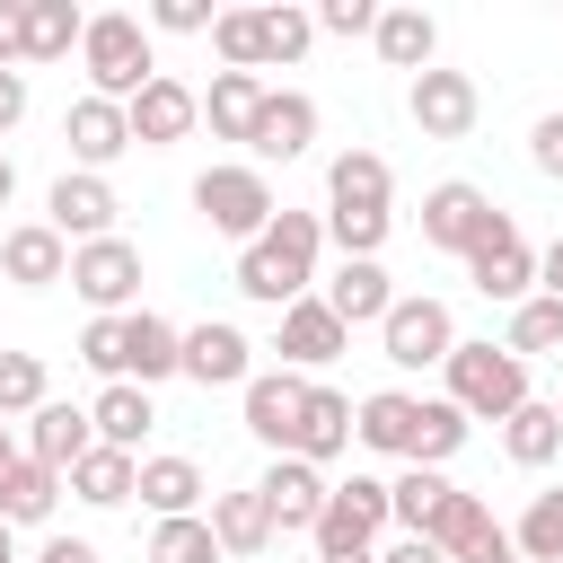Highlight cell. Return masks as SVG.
Instances as JSON below:
<instances>
[{"instance_id":"cell-43","label":"cell","mask_w":563,"mask_h":563,"mask_svg":"<svg viewBox=\"0 0 563 563\" xmlns=\"http://www.w3.org/2000/svg\"><path fill=\"white\" fill-rule=\"evenodd\" d=\"M211 53H220L229 70H264V53H255V9H220V18H211Z\"/></svg>"},{"instance_id":"cell-41","label":"cell","mask_w":563,"mask_h":563,"mask_svg":"<svg viewBox=\"0 0 563 563\" xmlns=\"http://www.w3.org/2000/svg\"><path fill=\"white\" fill-rule=\"evenodd\" d=\"M150 563H220L211 519H202V510H194V519H158V528H150Z\"/></svg>"},{"instance_id":"cell-13","label":"cell","mask_w":563,"mask_h":563,"mask_svg":"<svg viewBox=\"0 0 563 563\" xmlns=\"http://www.w3.org/2000/svg\"><path fill=\"white\" fill-rule=\"evenodd\" d=\"M176 378H194V387H246V378H255V343H246L229 317H202V325H185Z\"/></svg>"},{"instance_id":"cell-47","label":"cell","mask_w":563,"mask_h":563,"mask_svg":"<svg viewBox=\"0 0 563 563\" xmlns=\"http://www.w3.org/2000/svg\"><path fill=\"white\" fill-rule=\"evenodd\" d=\"M211 18H220V9H202V0H158L141 26H150V35H211Z\"/></svg>"},{"instance_id":"cell-45","label":"cell","mask_w":563,"mask_h":563,"mask_svg":"<svg viewBox=\"0 0 563 563\" xmlns=\"http://www.w3.org/2000/svg\"><path fill=\"white\" fill-rule=\"evenodd\" d=\"M79 361H88V369L114 387V378H123V317H88V334H79Z\"/></svg>"},{"instance_id":"cell-52","label":"cell","mask_w":563,"mask_h":563,"mask_svg":"<svg viewBox=\"0 0 563 563\" xmlns=\"http://www.w3.org/2000/svg\"><path fill=\"white\" fill-rule=\"evenodd\" d=\"M0 70H18V0H0Z\"/></svg>"},{"instance_id":"cell-57","label":"cell","mask_w":563,"mask_h":563,"mask_svg":"<svg viewBox=\"0 0 563 563\" xmlns=\"http://www.w3.org/2000/svg\"><path fill=\"white\" fill-rule=\"evenodd\" d=\"M0 563H18V537H9V519H0Z\"/></svg>"},{"instance_id":"cell-17","label":"cell","mask_w":563,"mask_h":563,"mask_svg":"<svg viewBox=\"0 0 563 563\" xmlns=\"http://www.w3.org/2000/svg\"><path fill=\"white\" fill-rule=\"evenodd\" d=\"M62 141H70V167H79V176H106V167L132 150V123H123V106H106V97H70Z\"/></svg>"},{"instance_id":"cell-50","label":"cell","mask_w":563,"mask_h":563,"mask_svg":"<svg viewBox=\"0 0 563 563\" xmlns=\"http://www.w3.org/2000/svg\"><path fill=\"white\" fill-rule=\"evenodd\" d=\"M35 563H97V545H88V537H44Z\"/></svg>"},{"instance_id":"cell-46","label":"cell","mask_w":563,"mask_h":563,"mask_svg":"<svg viewBox=\"0 0 563 563\" xmlns=\"http://www.w3.org/2000/svg\"><path fill=\"white\" fill-rule=\"evenodd\" d=\"M308 18H317V35H369L378 26V0H317Z\"/></svg>"},{"instance_id":"cell-48","label":"cell","mask_w":563,"mask_h":563,"mask_svg":"<svg viewBox=\"0 0 563 563\" xmlns=\"http://www.w3.org/2000/svg\"><path fill=\"white\" fill-rule=\"evenodd\" d=\"M528 158H537V176H554V185H563V106L528 123Z\"/></svg>"},{"instance_id":"cell-36","label":"cell","mask_w":563,"mask_h":563,"mask_svg":"<svg viewBox=\"0 0 563 563\" xmlns=\"http://www.w3.org/2000/svg\"><path fill=\"white\" fill-rule=\"evenodd\" d=\"M501 449H510V466H554L563 457V422H554V405H519L510 422H501Z\"/></svg>"},{"instance_id":"cell-22","label":"cell","mask_w":563,"mask_h":563,"mask_svg":"<svg viewBox=\"0 0 563 563\" xmlns=\"http://www.w3.org/2000/svg\"><path fill=\"white\" fill-rule=\"evenodd\" d=\"M0 273L18 290H53V282H70V246L44 220H18V229H0Z\"/></svg>"},{"instance_id":"cell-39","label":"cell","mask_w":563,"mask_h":563,"mask_svg":"<svg viewBox=\"0 0 563 563\" xmlns=\"http://www.w3.org/2000/svg\"><path fill=\"white\" fill-rule=\"evenodd\" d=\"M501 352H519V361H537V352H563V299H519L510 308V334H501Z\"/></svg>"},{"instance_id":"cell-16","label":"cell","mask_w":563,"mask_h":563,"mask_svg":"<svg viewBox=\"0 0 563 563\" xmlns=\"http://www.w3.org/2000/svg\"><path fill=\"white\" fill-rule=\"evenodd\" d=\"M255 493H264V510H273V537H308L317 519H325V475L308 466V457H273L264 475H255Z\"/></svg>"},{"instance_id":"cell-27","label":"cell","mask_w":563,"mask_h":563,"mask_svg":"<svg viewBox=\"0 0 563 563\" xmlns=\"http://www.w3.org/2000/svg\"><path fill=\"white\" fill-rule=\"evenodd\" d=\"M202 519H211V545H220V554H238V563L273 545V510H264V493H255V484L211 493V510H202Z\"/></svg>"},{"instance_id":"cell-31","label":"cell","mask_w":563,"mask_h":563,"mask_svg":"<svg viewBox=\"0 0 563 563\" xmlns=\"http://www.w3.org/2000/svg\"><path fill=\"white\" fill-rule=\"evenodd\" d=\"M387 158L378 150H343L334 167H325V211H387Z\"/></svg>"},{"instance_id":"cell-20","label":"cell","mask_w":563,"mask_h":563,"mask_svg":"<svg viewBox=\"0 0 563 563\" xmlns=\"http://www.w3.org/2000/svg\"><path fill=\"white\" fill-rule=\"evenodd\" d=\"M18 449H26L35 466L70 475V466H79V457L97 449V431H88V405H53V396H44V405L26 413V440H18Z\"/></svg>"},{"instance_id":"cell-26","label":"cell","mask_w":563,"mask_h":563,"mask_svg":"<svg viewBox=\"0 0 563 563\" xmlns=\"http://www.w3.org/2000/svg\"><path fill=\"white\" fill-rule=\"evenodd\" d=\"M150 422H158V405H150V387H132V378H114V387L88 405V431H97V449H123V457H141Z\"/></svg>"},{"instance_id":"cell-49","label":"cell","mask_w":563,"mask_h":563,"mask_svg":"<svg viewBox=\"0 0 563 563\" xmlns=\"http://www.w3.org/2000/svg\"><path fill=\"white\" fill-rule=\"evenodd\" d=\"M26 123V70H0V132Z\"/></svg>"},{"instance_id":"cell-6","label":"cell","mask_w":563,"mask_h":563,"mask_svg":"<svg viewBox=\"0 0 563 563\" xmlns=\"http://www.w3.org/2000/svg\"><path fill=\"white\" fill-rule=\"evenodd\" d=\"M378 352H387L396 369H440V361L457 352V317H449L440 299H405V290H396V308L378 317Z\"/></svg>"},{"instance_id":"cell-12","label":"cell","mask_w":563,"mask_h":563,"mask_svg":"<svg viewBox=\"0 0 563 563\" xmlns=\"http://www.w3.org/2000/svg\"><path fill=\"white\" fill-rule=\"evenodd\" d=\"M123 123H132V150H176V141L202 123V88H185L176 70H158V79L123 106Z\"/></svg>"},{"instance_id":"cell-19","label":"cell","mask_w":563,"mask_h":563,"mask_svg":"<svg viewBox=\"0 0 563 563\" xmlns=\"http://www.w3.org/2000/svg\"><path fill=\"white\" fill-rule=\"evenodd\" d=\"M317 299H325V308H334V325L352 334V325H378V317L396 308V282H387V264H378V255H343V264H334V282H325Z\"/></svg>"},{"instance_id":"cell-32","label":"cell","mask_w":563,"mask_h":563,"mask_svg":"<svg viewBox=\"0 0 563 563\" xmlns=\"http://www.w3.org/2000/svg\"><path fill=\"white\" fill-rule=\"evenodd\" d=\"M352 440L378 449V457H405V449H413V396H405V387L361 396V405H352Z\"/></svg>"},{"instance_id":"cell-53","label":"cell","mask_w":563,"mask_h":563,"mask_svg":"<svg viewBox=\"0 0 563 563\" xmlns=\"http://www.w3.org/2000/svg\"><path fill=\"white\" fill-rule=\"evenodd\" d=\"M378 563H440L422 537H396V545H378Z\"/></svg>"},{"instance_id":"cell-59","label":"cell","mask_w":563,"mask_h":563,"mask_svg":"<svg viewBox=\"0 0 563 563\" xmlns=\"http://www.w3.org/2000/svg\"><path fill=\"white\" fill-rule=\"evenodd\" d=\"M501 563H519V554H501Z\"/></svg>"},{"instance_id":"cell-11","label":"cell","mask_w":563,"mask_h":563,"mask_svg":"<svg viewBox=\"0 0 563 563\" xmlns=\"http://www.w3.org/2000/svg\"><path fill=\"white\" fill-rule=\"evenodd\" d=\"M114 185L106 176H79V167H62L53 176V194H44V229L62 238V246H97V238H114Z\"/></svg>"},{"instance_id":"cell-4","label":"cell","mask_w":563,"mask_h":563,"mask_svg":"<svg viewBox=\"0 0 563 563\" xmlns=\"http://www.w3.org/2000/svg\"><path fill=\"white\" fill-rule=\"evenodd\" d=\"M194 211L220 229V238H238V246H255L264 229H273V176L255 167V158H220V167H202L194 176Z\"/></svg>"},{"instance_id":"cell-54","label":"cell","mask_w":563,"mask_h":563,"mask_svg":"<svg viewBox=\"0 0 563 563\" xmlns=\"http://www.w3.org/2000/svg\"><path fill=\"white\" fill-rule=\"evenodd\" d=\"M18 457H26V449H18V440H9V422H0V475H9Z\"/></svg>"},{"instance_id":"cell-24","label":"cell","mask_w":563,"mask_h":563,"mask_svg":"<svg viewBox=\"0 0 563 563\" xmlns=\"http://www.w3.org/2000/svg\"><path fill=\"white\" fill-rule=\"evenodd\" d=\"M343 449H352V396H334V387L308 378V405H299V440H290V457H308V466L325 475Z\"/></svg>"},{"instance_id":"cell-7","label":"cell","mask_w":563,"mask_h":563,"mask_svg":"<svg viewBox=\"0 0 563 563\" xmlns=\"http://www.w3.org/2000/svg\"><path fill=\"white\" fill-rule=\"evenodd\" d=\"M70 290H79L97 317H132V299H141V246H132V238L70 246Z\"/></svg>"},{"instance_id":"cell-44","label":"cell","mask_w":563,"mask_h":563,"mask_svg":"<svg viewBox=\"0 0 563 563\" xmlns=\"http://www.w3.org/2000/svg\"><path fill=\"white\" fill-rule=\"evenodd\" d=\"M387 229H396V211H325V238H334L343 255H378Z\"/></svg>"},{"instance_id":"cell-3","label":"cell","mask_w":563,"mask_h":563,"mask_svg":"<svg viewBox=\"0 0 563 563\" xmlns=\"http://www.w3.org/2000/svg\"><path fill=\"white\" fill-rule=\"evenodd\" d=\"M440 369H449V405L466 422H510L528 405V361L501 352V343H457Z\"/></svg>"},{"instance_id":"cell-33","label":"cell","mask_w":563,"mask_h":563,"mask_svg":"<svg viewBox=\"0 0 563 563\" xmlns=\"http://www.w3.org/2000/svg\"><path fill=\"white\" fill-rule=\"evenodd\" d=\"M62 484H70L88 510H123V501H132V484H141V457H123V449H88Z\"/></svg>"},{"instance_id":"cell-38","label":"cell","mask_w":563,"mask_h":563,"mask_svg":"<svg viewBox=\"0 0 563 563\" xmlns=\"http://www.w3.org/2000/svg\"><path fill=\"white\" fill-rule=\"evenodd\" d=\"M510 554H519V563H563V484H554V493H537V501L519 510Z\"/></svg>"},{"instance_id":"cell-25","label":"cell","mask_w":563,"mask_h":563,"mask_svg":"<svg viewBox=\"0 0 563 563\" xmlns=\"http://www.w3.org/2000/svg\"><path fill=\"white\" fill-rule=\"evenodd\" d=\"M79 0H18V70L26 62H62V53H79Z\"/></svg>"},{"instance_id":"cell-18","label":"cell","mask_w":563,"mask_h":563,"mask_svg":"<svg viewBox=\"0 0 563 563\" xmlns=\"http://www.w3.org/2000/svg\"><path fill=\"white\" fill-rule=\"evenodd\" d=\"M273 352H282V369H325L334 352H352V334H343V325H334V308L308 290V299H290V308H282Z\"/></svg>"},{"instance_id":"cell-55","label":"cell","mask_w":563,"mask_h":563,"mask_svg":"<svg viewBox=\"0 0 563 563\" xmlns=\"http://www.w3.org/2000/svg\"><path fill=\"white\" fill-rule=\"evenodd\" d=\"M317 563H378V545H361V554H317Z\"/></svg>"},{"instance_id":"cell-2","label":"cell","mask_w":563,"mask_h":563,"mask_svg":"<svg viewBox=\"0 0 563 563\" xmlns=\"http://www.w3.org/2000/svg\"><path fill=\"white\" fill-rule=\"evenodd\" d=\"M79 70H88V97L132 106V97L158 79V44H150V26H141L132 9H97V18L79 26Z\"/></svg>"},{"instance_id":"cell-28","label":"cell","mask_w":563,"mask_h":563,"mask_svg":"<svg viewBox=\"0 0 563 563\" xmlns=\"http://www.w3.org/2000/svg\"><path fill=\"white\" fill-rule=\"evenodd\" d=\"M255 114H264V79H255V70H211L202 123H211L220 141H255Z\"/></svg>"},{"instance_id":"cell-23","label":"cell","mask_w":563,"mask_h":563,"mask_svg":"<svg viewBox=\"0 0 563 563\" xmlns=\"http://www.w3.org/2000/svg\"><path fill=\"white\" fill-rule=\"evenodd\" d=\"M176 352H185V325H167L158 308H132V317H123V378H132V387L176 378Z\"/></svg>"},{"instance_id":"cell-15","label":"cell","mask_w":563,"mask_h":563,"mask_svg":"<svg viewBox=\"0 0 563 563\" xmlns=\"http://www.w3.org/2000/svg\"><path fill=\"white\" fill-rule=\"evenodd\" d=\"M238 405H246V431H255L273 457H290V440H299V405H308V378H299V369H255V378L238 387Z\"/></svg>"},{"instance_id":"cell-37","label":"cell","mask_w":563,"mask_h":563,"mask_svg":"<svg viewBox=\"0 0 563 563\" xmlns=\"http://www.w3.org/2000/svg\"><path fill=\"white\" fill-rule=\"evenodd\" d=\"M449 493H457V484H449L440 466H405V475L387 484V519H396L405 537H422V528H431V510H440Z\"/></svg>"},{"instance_id":"cell-29","label":"cell","mask_w":563,"mask_h":563,"mask_svg":"<svg viewBox=\"0 0 563 563\" xmlns=\"http://www.w3.org/2000/svg\"><path fill=\"white\" fill-rule=\"evenodd\" d=\"M132 493H141L150 519H194L202 510V466L194 457H141V484Z\"/></svg>"},{"instance_id":"cell-58","label":"cell","mask_w":563,"mask_h":563,"mask_svg":"<svg viewBox=\"0 0 563 563\" xmlns=\"http://www.w3.org/2000/svg\"><path fill=\"white\" fill-rule=\"evenodd\" d=\"M554 422H563V396H554Z\"/></svg>"},{"instance_id":"cell-1","label":"cell","mask_w":563,"mask_h":563,"mask_svg":"<svg viewBox=\"0 0 563 563\" xmlns=\"http://www.w3.org/2000/svg\"><path fill=\"white\" fill-rule=\"evenodd\" d=\"M317 246H325V220L317 211H273V229L255 238V246H238V290L255 299V308H290V299H308V282H317Z\"/></svg>"},{"instance_id":"cell-51","label":"cell","mask_w":563,"mask_h":563,"mask_svg":"<svg viewBox=\"0 0 563 563\" xmlns=\"http://www.w3.org/2000/svg\"><path fill=\"white\" fill-rule=\"evenodd\" d=\"M537 290H545V299H563V238L537 255Z\"/></svg>"},{"instance_id":"cell-10","label":"cell","mask_w":563,"mask_h":563,"mask_svg":"<svg viewBox=\"0 0 563 563\" xmlns=\"http://www.w3.org/2000/svg\"><path fill=\"white\" fill-rule=\"evenodd\" d=\"M405 114H413V132L422 141H466L475 132V114H484V97H475V79L466 70H413V88H405Z\"/></svg>"},{"instance_id":"cell-5","label":"cell","mask_w":563,"mask_h":563,"mask_svg":"<svg viewBox=\"0 0 563 563\" xmlns=\"http://www.w3.org/2000/svg\"><path fill=\"white\" fill-rule=\"evenodd\" d=\"M493 220H510V211L484 185H466V176H449V185L422 194V246H440V255H475L493 238Z\"/></svg>"},{"instance_id":"cell-21","label":"cell","mask_w":563,"mask_h":563,"mask_svg":"<svg viewBox=\"0 0 563 563\" xmlns=\"http://www.w3.org/2000/svg\"><path fill=\"white\" fill-rule=\"evenodd\" d=\"M308 141H317V97H308V88H264V114H255V141H246V150L290 167Z\"/></svg>"},{"instance_id":"cell-35","label":"cell","mask_w":563,"mask_h":563,"mask_svg":"<svg viewBox=\"0 0 563 563\" xmlns=\"http://www.w3.org/2000/svg\"><path fill=\"white\" fill-rule=\"evenodd\" d=\"M457 449H466V413L449 396H413V449H405V466H440Z\"/></svg>"},{"instance_id":"cell-14","label":"cell","mask_w":563,"mask_h":563,"mask_svg":"<svg viewBox=\"0 0 563 563\" xmlns=\"http://www.w3.org/2000/svg\"><path fill=\"white\" fill-rule=\"evenodd\" d=\"M466 273H475V290H484V299H501V308L537 299V246L519 238V220H493V238L466 255Z\"/></svg>"},{"instance_id":"cell-30","label":"cell","mask_w":563,"mask_h":563,"mask_svg":"<svg viewBox=\"0 0 563 563\" xmlns=\"http://www.w3.org/2000/svg\"><path fill=\"white\" fill-rule=\"evenodd\" d=\"M369 44H378V62H387V70H431L440 26H431V9H378Z\"/></svg>"},{"instance_id":"cell-9","label":"cell","mask_w":563,"mask_h":563,"mask_svg":"<svg viewBox=\"0 0 563 563\" xmlns=\"http://www.w3.org/2000/svg\"><path fill=\"white\" fill-rule=\"evenodd\" d=\"M422 545H431L440 563H501V554H510V528L484 510V493H449V501L431 510Z\"/></svg>"},{"instance_id":"cell-40","label":"cell","mask_w":563,"mask_h":563,"mask_svg":"<svg viewBox=\"0 0 563 563\" xmlns=\"http://www.w3.org/2000/svg\"><path fill=\"white\" fill-rule=\"evenodd\" d=\"M308 44H317V18H308V9H290V0L255 9V53H264V62H299Z\"/></svg>"},{"instance_id":"cell-56","label":"cell","mask_w":563,"mask_h":563,"mask_svg":"<svg viewBox=\"0 0 563 563\" xmlns=\"http://www.w3.org/2000/svg\"><path fill=\"white\" fill-rule=\"evenodd\" d=\"M9 194H18V167H9V158H0V211H9Z\"/></svg>"},{"instance_id":"cell-8","label":"cell","mask_w":563,"mask_h":563,"mask_svg":"<svg viewBox=\"0 0 563 563\" xmlns=\"http://www.w3.org/2000/svg\"><path fill=\"white\" fill-rule=\"evenodd\" d=\"M396 519H387V484L378 475H352V484H334L325 493V519L308 528L317 537V554H361V545H378Z\"/></svg>"},{"instance_id":"cell-34","label":"cell","mask_w":563,"mask_h":563,"mask_svg":"<svg viewBox=\"0 0 563 563\" xmlns=\"http://www.w3.org/2000/svg\"><path fill=\"white\" fill-rule=\"evenodd\" d=\"M53 501H62V475H53V466L18 457V466L0 475V519H9V528H44V519H53Z\"/></svg>"},{"instance_id":"cell-42","label":"cell","mask_w":563,"mask_h":563,"mask_svg":"<svg viewBox=\"0 0 563 563\" xmlns=\"http://www.w3.org/2000/svg\"><path fill=\"white\" fill-rule=\"evenodd\" d=\"M44 405V361L35 352H0V422Z\"/></svg>"}]
</instances>
